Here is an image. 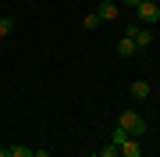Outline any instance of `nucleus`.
Instances as JSON below:
<instances>
[{
  "instance_id": "obj_16",
  "label": "nucleus",
  "mask_w": 160,
  "mask_h": 157,
  "mask_svg": "<svg viewBox=\"0 0 160 157\" xmlns=\"http://www.w3.org/2000/svg\"><path fill=\"white\" fill-rule=\"evenodd\" d=\"M146 4H160V0H146Z\"/></svg>"
},
{
  "instance_id": "obj_11",
  "label": "nucleus",
  "mask_w": 160,
  "mask_h": 157,
  "mask_svg": "<svg viewBox=\"0 0 160 157\" xmlns=\"http://www.w3.org/2000/svg\"><path fill=\"white\" fill-rule=\"evenodd\" d=\"M96 157H121V154H118V146H114V143H107V146H103Z\"/></svg>"
},
{
  "instance_id": "obj_6",
  "label": "nucleus",
  "mask_w": 160,
  "mask_h": 157,
  "mask_svg": "<svg viewBox=\"0 0 160 157\" xmlns=\"http://www.w3.org/2000/svg\"><path fill=\"white\" fill-rule=\"evenodd\" d=\"M132 97H135V100H146L149 97V82L146 79H135V82H132Z\"/></svg>"
},
{
  "instance_id": "obj_10",
  "label": "nucleus",
  "mask_w": 160,
  "mask_h": 157,
  "mask_svg": "<svg viewBox=\"0 0 160 157\" xmlns=\"http://www.w3.org/2000/svg\"><path fill=\"white\" fill-rule=\"evenodd\" d=\"M125 139H132V136H128V132H125V128H121V125H118V128H114V139H110V143H114V146H121V143H125Z\"/></svg>"
},
{
  "instance_id": "obj_3",
  "label": "nucleus",
  "mask_w": 160,
  "mask_h": 157,
  "mask_svg": "<svg viewBox=\"0 0 160 157\" xmlns=\"http://www.w3.org/2000/svg\"><path fill=\"white\" fill-rule=\"evenodd\" d=\"M135 14H139V22H160V4H139L135 7Z\"/></svg>"
},
{
  "instance_id": "obj_2",
  "label": "nucleus",
  "mask_w": 160,
  "mask_h": 157,
  "mask_svg": "<svg viewBox=\"0 0 160 157\" xmlns=\"http://www.w3.org/2000/svg\"><path fill=\"white\" fill-rule=\"evenodd\" d=\"M125 36H128L132 43H135V50H146L149 43H153V32H149V29H139L135 22H128V29H125Z\"/></svg>"
},
{
  "instance_id": "obj_14",
  "label": "nucleus",
  "mask_w": 160,
  "mask_h": 157,
  "mask_svg": "<svg viewBox=\"0 0 160 157\" xmlns=\"http://www.w3.org/2000/svg\"><path fill=\"white\" fill-rule=\"evenodd\" d=\"M125 4H128V7H139V4H142V0H125Z\"/></svg>"
},
{
  "instance_id": "obj_12",
  "label": "nucleus",
  "mask_w": 160,
  "mask_h": 157,
  "mask_svg": "<svg viewBox=\"0 0 160 157\" xmlns=\"http://www.w3.org/2000/svg\"><path fill=\"white\" fill-rule=\"evenodd\" d=\"M36 150H29V146H11V157H32Z\"/></svg>"
},
{
  "instance_id": "obj_1",
  "label": "nucleus",
  "mask_w": 160,
  "mask_h": 157,
  "mask_svg": "<svg viewBox=\"0 0 160 157\" xmlns=\"http://www.w3.org/2000/svg\"><path fill=\"white\" fill-rule=\"evenodd\" d=\"M118 125L125 128V132L132 136V139H139V136H146V122H142V114H139V111H121Z\"/></svg>"
},
{
  "instance_id": "obj_7",
  "label": "nucleus",
  "mask_w": 160,
  "mask_h": 157,
  "mask_svg": "<svg viewBox=\"0 0 160 157\" xmlns=\"http://www.w3.org/2000/svg\"><path fill=\"white\" fill-rule=\"evenodd\" d=\"M118 54H121V57H132V54H135V43H132L128 36H125V39L118 43Z\"/></svg>"
},
{
  "instance_id": "obj_4",
  "label": "nucleus",
  "mask_w": 160,
  "mask_h": 157,
  "mask_svg": "<svg viewBox=\"0 0 160 157\" xmlns=\"http://www.w3.org/2000/svg\"><path fill=\"white\" fill-rule=\"evenodd\" d=\"M96 14H100V22H118V14H121V7L114 4V0H103V4L96 7Z\"/></svg>"
},
{
  "instance_id": "obj_15",
  "label": "nucleus",
  "mask_w": 160,
  "mask_h": 157,
  "mask_svg": "<svg viewBox=\"0 0 160 157\" xmlns=\"http://www.w3.org/2000/svg\"><path fill=\"white\" fill-rule=\"evenodd\" d=\"M32 157H50V154H46V150H36V154H32Z\"/></svg>"
},
{
  "instance_id": "obj_8",
  "label": "nucleus",
  "mask_w": 160,
  "mask_h": 157,
  "mask_svg": "<svg viewBox=\"0 0 160 157\" xmlns=\"http://www.w3.org/2000/svg\"><path fill=\"white\" fill-rule=\"evenodd\" d=\"M14 32V18H0V39Z\"/></svg>"
},
{
  "instance_id": "obj_13",
  "label": "nucleus",
  "mask_w": 160,
  "mask_h": 157,
  "mask_svg": "<svg viewBox=\"0 0 160 157\" xmlns=\"http://www.w3.org/2000/svg\"><path fill=\"white\" fill-rule=\"evenodd\" d=\"M0 157H11V146H0Z\"/></svg>"
},
{
  "instance_id": "obj_5",
  "label": "nucleus",
  "mask_w": 160,
  "mask_h": 157,
  "mask_svg": "<svg viewBox=\"0 0 160 157\" xmlns=\"http://www.w3.org/2000/svg\"><path fill=\"white\" fill-rule=\"evenodd\" d=\"M118 154L121 157H142V146H139V139H125L118 146Z\"/></svg>"
},
{
  "instance_id": "obj_9",
  "label": "nucleus",
  "mask_w": 160,
  "mask_h": 157,
  "mask_svg": "<svg viewBox=\"0 0 160 157\" xmlns=\"http://www.w3.org/2000/svg\"><path fill=\"white\" fill-rule=\"evenodd\" d=\"M82 25H86V29H100V25H103V22H100V14H96V11H92V14H86V22H82Z\"/></svg>"
}]
</instances>
